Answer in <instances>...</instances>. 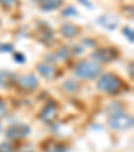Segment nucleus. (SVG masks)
Listing matches in <instances>:
<instances>
[{
	"label": "nucleus",
	"instance_id": "f257e3e1",
	"mask_svg": "<svg viewBox=\"0 0 134 152\" xmlns=\"http://www.w3.org/2000/svg\"><path fill=\"white\" fill-rule=\"evenodd\" d=\"M98 90L107 94H120L121 92L125 90V82L121 80L118 75L113 74V73H107L99 77L97 82Z\"/></svg>",
	"mask_w": 134,
	"mask_h": 152
},
{
	"label": "nucleus",
	"instance_id": "f03ea898",
	"mask_svg": "<svg viewBox=\"0 0 134 152\" xmlns=\"http://www.w3.org/2000/svg\"><path fill=\"white\" fill-rule=\"evenodd\" d=\"M74 73L77 77L82 78V80H95L99 77L102 73V67L95 62H90V61H80L77 63V66L74 69Z\"/></svg>",
	"mask_w": 134,
	"mask_h": 152
},
{
	"label": "nucleus",
	"instance_id": "7ed1b4c3",
	"mask_svg": "<svg viewBox=\"0 0 134 152\" xmlns=\"http://www.w3.org/2000/svg\"><path fill=\"white\" fill-rule=\"evenodd\" d=\"M109 126L114 131H127L133 126V117L126 113H114L109 118Z\"/></svg>",
	"mask_w": 134,
	"mask_h": 152
},
{
	"label": "nucleus",
	"instance_id": "20e7f679",
	"mask_svg": "<svg viewBox=\"0 0 134 152\" xmlns=\"http://www.w3.org/2000/svg\"><path fill=\"white\" fill-rule=\"evenodd\" d=\"M118 57V51L114 47H102V49H98L95 53H93L91 58L94 61L99 63H107L114 61Z\"/></svg>",
	"mask_w": 134,
	"mask_h": 152
},
{
	"label": "nucleus",
	"instance_id": "39448f33",
	"mask_svg": "<svg viewBox=\"0 0 134 152\" xmlns=\"http://www.w3.org/2000/svg\"><path fill=\"white\" fill-rule=\"evenodd\" d=\"M7 137L11 139V140L16 141L20 139H24L30 135V126L26 124H15V125L9 126L6 132Z\"/></svg>",
	"mask_w": 134,
	"mask_h": 152
},
{
	"label": "nucleus",
	"instance_id": "423d86ee",
	"mask_svg": "<svg viewBox=\"0 0 134 152\" xmlns=\"http://www.w3.org/2000/svg\"><path fill=\"white\" fill-rule=\"evenodd\" d=\"M16 83L23 92H34L35 89H38V86H39V80L34 74H26L23 77L17 78Z\"/></svg>",
	"mask_w": 134,
	"mask_h": 152
},
{
	"label": "nucleus",
	"instance_id": "0eeeda50",
	"mask_svg": "<svg viewBox=\"0 0 134 152\" xmlns=\"http://www.w3.org/2000/svg\"><path fill=\"white\" fill-rule=\"evenodd\" d=\"M58 113H59V109H58L56 102H55V101H49L46 105L43 106L39 117L42 118V121H44V123H52V121L58 117Z\"/></svg>",
	"mask_w": 134,
	"mask_h": 152
},
{
	"label": "nucleus",
	"instance_id": "6e6552de",
	"mask_svg": "<svg viewBox=\"0 0 134 152\" xmlns=\"http://www.w3.org/2000/svg\"><path fill=\"white\" fill-rule=\"evenodd\" d=\"M97 23L99 24V26H102L103 28L113 31V30H115L118 27V18L114 16V15H111V14H105V15L98 18Z\"/></svg>",
	"mask_w": 134,
	"mask_h": 152
},
{
	"label": "nucleus",
	"instance_id": "1a4fd4ad",
	"mask_svg": "<svg viewBox=\"0 0 134 152\" xmlns=\"http://www.w3.org/2000/svg\"><path fill=\"white\" fill-rule=\"evenodd\" d=\"M36 69L47 80H55L58 77V74H59L56 67L54 65H49V63H40V65H38Z\"/></svg>",
	"mask_w": 134,
	"mask_h": 152
},
{
	"label": "nucleus",
	"instance_id": "9d476101",
	"mask_svg": "<svg viewBox=\"0 0 134 152\" xmlns=\"http://www.w3.org/2000/svg\"><path fill=\"white\" fill-rule=\"evenodd\" d=\"M16 80H17V77L14 72L0 69V86H3V88H9V86L16 83Z\"/></svg>",
	"mask_w": 134,
	"mask_h": 152
},
{
	"label": "nucleus",
	"instance_id": "9b49d317",
	"mask_svg": "<svg viewBox=\"0 0 134 152\" xmlns=\"http://www.w3.org/2000/svg\"><path fill=\"white\" fill-rule=\"evenodd\" d=\"M42 148L44 152H67V147L64 144L55 140H47L42 145Z\"/></svg>",
	"mask_w": 134,
	"mask_h": 152
},
{
	"label": "nucleus",
	"instance_id": "f8f14e48",
	"mask_svg": "<svg viewBox=\"0 0 134 152\" xmlns=\"http://www.w3.org/2000/svg\"><path fill=\"white\" fill-rule=\"evenodd\" d=\"M79 32H80V28L78 26H75V24H72V23H66L60 27V34H62L64 38H67V39L75 38Z\"/></svg>",
	"mask_w": 134,
	"mask_h": 152
},
{
	"label": "nucleus",
	"instance_id": "ddd939ff",
	"mask_svg": "<svg viewBox=\"0 0 134 152\" xmlns=\"http://www.w3.org/2000/svg\"><path fill=\"white\" fill-rule=\"evenodd\" d=\"M63 0H46L40 4L43 11H52V10H58L62 6Z\"/></svg>",
	"mask_w": 134,
	"mask_h": 152
},
{
	"label": "nucleus",
	"instance_id": "4468645a",
	"mask_svg": "<svg viewBox=\"0 0 134 152\" xmlns=\"http://www.w3.org/2000/svg\"><path fill=\"white\" fill-rule=\"evenodd\" d=\"M63 90H66L67 93H74L78 90V83L75 82V80H67L63 83Z\"/></svg>",
	"mask_w": 134,
	"mask_h": 152
},
{
	"label": "nucleus",
	"instance_id": "2eb2a0df",
	"mask_svg": "<svg viewBox=\"0 0 134 152\" xmlns=\"http://www.w3.org/2000/svg\"><path fill=\"white\" fill-rule=\"evenodd\" d=\"M0 4L7 8H14V7L19 6V0H0Z\"/></svg>",
	"mask_w": 134,
	"mask_h": 152
},
{
	"label": "nucleus",
	"instance_id": "dca6fc26",
	"mask_svg": "<svg viewBox=\"0 0 134 152\" xmlns=\"http://www.w3.org/2000/svg\"><path fill=\"white\" fill-rule=\"evenodd\" d=\"M62 15H63V16H77V15H78V11H77V8H74V7L69 6L66 10H63Z\"/></svg>",
	"mask_w": 134,
	"mask_h": 152
},
{
	"label": "nucleus",
	"instance_id": "f3484780",
	"mask_svg": "<svg viewBox=\"0 0 134 152\" xmlns=\"http://www.w3.org/2000/svg\"><path fill=\"white\" fill-rule=\"evenodd\" d=\"M56 55L60 58V59H67V58L70 57V51L67 47H60L59 51L56 53Z\"/></svg>",
	"mask_w": 134,
	"mask_h": 152
},
{
	"label": "nucleus",
	"instance_id": "a211bd4d",
	"mask_svg": "<svg viewBox=\"0 0 134 152\" xmlns=\"http://www.w3.org/2000/svg\"><path fill=\"white\" fill-rule=\"evenodd\" d=\"M0 152H14V148L8 141H4V143H0Z\"/></svg>",
	"mask_w": 134,
	"mask_h": 152
},
{
	"label": "nucleus",
	"instance_id": "6ab92c4d",
	"mask_svg": "<svg viewBox=\"0 0 134 152\" xmlns=\"http://www.w3.org/2000/svg\"><path fill=\"white\" fill-rule=\"evenodd\" d=\"M0 51L4 53H12L14 51V46L9 43H0Z\"/></svg>",
	"mask_w": 134,
	"mask_h": 152
},
{
	"label": "nucleus",
	"instance_id": "aec40b11",
	"mask_svg": "<svg viewBox=\"0 0 134 152\" xmlns=\"http://www.w3.org/2000/svg\"><path fill=\"white\" fill-rule=\"evenodd\" d=\"M122 31H123V34H125V37L129 39V42L133 43V42H134V38H133V30L129 28V27H125V28H123Z\"/></svg>",
	"mask_w": 134,
	"mask_h": 152
},
{
	"label": "nucleus",
	"instance_id": "412c9836",
	"mask_svg": "<svg viewBox=\"0 0 134 152\" xmlns=\"http://www.w3.org/2000/svg\"><path fill=\"white\" fill-rule=\"evenodd\" d=\"M7 115V105L1 98H0V117H3V116Z\"/></svg>",
	"mask_w": 134,
	"mask_h": 152
},
{
	"label": "nucleus",
	"instance_id": "4be33fe9",
	"mask_svg": "<svg viewBox=\"0 0 134 152\" xmlns=\"http://www.w3.org/2000/svg\"><path fill=\"white\" fill-rule=\"evenodd\" d=\"M14 59L16 61V62H19V63L26 62V57H24V54H20V53H16V54L14 55Z\"/></svg>",
	"mask_w": 134,
	"mask_h": 152
},
{
	"label": "nucleus",
	"instance_id": "5701e85b",
	"mask_svg": "<svg viewBox=\"0 0 134 152\" xmlns=\"http://www.w3.org/2000/svg\"><path fill=\"white\" fill-rule=\"evenodd\" d=\"M79 1L83 4V6H86V7H87V8H91V7H93V6H91V3H90L88 0H79Z\"/></svg>",
	"mask_w": 134,
	"mask_h": 152
},
{
	"label": "nucleus",
	"instance_id": "b1692460",
	"mask_svg": "<svg viewBox=\"0 0 134 152\" xmlns=\"http://www.w3.org/2000/svg\"><path fill=\"white\" fill-rule=\"evenodd\" d=\"M34 1H35V3H39V4H42L43 1H46V0H34Z\"/></svg>",
	"mask_w": 134,
	"mask_h": 152
},
{
	"label": "nucleus",
	"instance_id": "393cba45",
	"mask_svg": "<svg viewBox=\"0 0 134 152\" xmlns=\"http://www.w3.org/2000/svg\"><path fill=\"white\" fill-rule=\"evenodd\" d=\"M1 131H3V125H1V123H0V133H1Z\"/></svg>",
	"mask_w": 134,
	"mask_h": 152
},
{
	"label": "nucleus",
	"instance_id": "a878e982",
	"mask_svg": "<svg viewBox=\"0 0 134 152\" xmlns=\"http://www.w3.org/2000/svg\"><path fill=\"white\" fill-rule=\"evenodd\" d=\"M0 26H1V20H0Z\"/></svg>",
	"mask_w": 134,
	"mask_h": 152
}]
</instances>
